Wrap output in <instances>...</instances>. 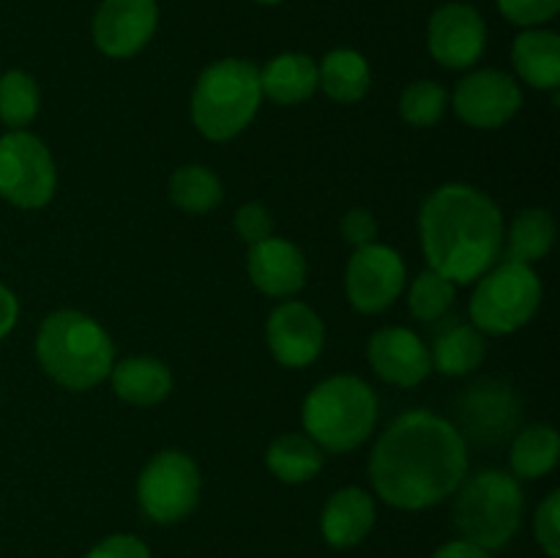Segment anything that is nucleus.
<instances>
[{"mask_svg": "<svg viewBox=\"0 0 560 558\" xmlns=\"http://www.w3.org/2000/svg\"><path fill=\"white\" fill-rule=\"evenodd\" d=\"M539 304L541 282L534 268L506 260L479 277L470 299V317L479 332L512 334L530 323Z\"/></svg>", "mask_w": 560, "mask_h": 558, "instance_id": "7", "label": "nucleus"}, {"mask_svg": "<svg viewBox=\"0 0 560 558\" xmlns=\"http://www.w3.org/2000/svg\"><path fill=\"white\" fill-rule=\"evenodd\" d=\"M257 3H268V5H273V3H282V0H257Z\"/></svg>", "mask_w": 560, "mask_h": 558, "instance_id": "38", "label": "nucleus"}, {"mask_svg": "<svg viewBox=\"0 0 560 558\" xmlns=\"http://www.w3.org/2000/svg\"><path fill=\"white\" fill-rule=\"evenodd\" d=\"M432 558H492V556L490 550L474 545V542L454 539V542H446L443 547H438V553Z\"/></svg>", "mask_w": 560, "mask_h": 558, "instance_id": "36", "label": "nucleus"}, {"mask_svg": "<svg viewBox=\"0 0 560 558\" xmlns=\"http://www.w3.org/2000/svg\"><path fill=\"white\" fill-rule=\"evenodd\" d=\"M246 268H249L252 284L273 299H288L299 293L306 282L304 252L277 235L249 246Z\"/></svg>", "mask_w": 560, "mask_h": 558, "instance_id": "17", "label": "nucleus"}, {"mask_svg": "<svg viewBox=\"0 0 560 558\" xmlns=\"http://www.w3.org/2000/svg\"><path fill=\"white\" fill-rule=\"evenodd\" d=\"M58 173L47 146L27 131L0 137V197L16 208H42L52 200Z\"/></svg>", "mask_w": 560, "mask_h": 558, "instance_id": "9", "label": "nucleus"}, {"mask_svg": "<svg viewBox=\"0 0 560 558\" xmlns=\"http://www.w3.org/2000/svg\"><path fill=\"white\" fill-rule=\"evenodd\" d=\"M137 501L153 523H178L195 512L200 501V470L186 452H159L142 468L137 481Z\"/></svg>", "mask_w": 560, "mask_h": 558, "instance_id": "8", "label": "nucleus"}, {"mask_svg": "<svg viewBox=\"0 0 560 558\" xmlns=\"http://www.w3.org/2000/svg\"><path fill=\"white\" fill-rule=\"evenodd\" d=\"M366 356H370L372 370H375L383 381L402 388L419 386L432 370V359L427 345L421 342L419 334L402 326H388L372 334Z\"/></svg>", "mask_w": 560, "mask_h": 558, "instance_id": "16", "label": "nucleus"}, {"mask_svg": "<svg viewBox=\"0 0 560 558\" xmlns=\"http://www.w3.org/2000/svg\"><path fill=\"white\" fill-rule=\"evenodd\" d=\"M523 107V91L506 71L481 69L465 77L454 91V109L476 129H501Z\"/></svg>", "mask_w": 560, "mask_h": 558, "instance_id": "12", "label": "nucleus"}, {"mask_svg": "<svg viewBox=\"0 0 560 558\" xmlns=\"http://www.w3.org/2000/svg\"><path fill=\"white\" fill-rule=\"evenodd\" d=\"M459 435L465 443L492 449L506 443L523 421V403L501 377H485L465 388L457 399Z\"/></svg>", "mask_w": 560, "mask_h": 558, "instance_id": "10", "label": "nucleus"}, {"mask_svg": "<svg viewBox=\"0 0 560 558\" xmlns=\"http://www.w3.org/2000/svg\"><path fill=\"white\" fill-rule=\"evenodd\" d=\"M113 388L124 403L156 405L173 392V375L167 364L151 356H131L113 364Z\"/></svg>", "mask_w": 560, "mask_h": 558, "instance_id": "20", "label": "nucleus"}, {"mask_svg": "<svg viewBox=\"0 0 560 558\" xmlns=\"http://www.w3.org/2000/svg\"><path fill=\"white\" fill-rule=\"evenodd\" d=\"M375 421V392L355 375L328 377L304 399L306 435L326 452L345 454L359 449L372 435Z\"/></svg>", "mask_w": 560, "mask_h": 558, "instance_id": "4", "label": "nucleus"}, {"mask_svg": "<svg viewBox=\"0 0 560 558\" xmlns=\"http://www.w3.org/2000/svg\"><path fill=\"white\" fill-rule=\"evenodd\" d=\"M268 470L288 485L310 481L323 468V449L301 432H284L268 446Z\"/></svg>", "mask_w": 560, "mask_h": 558, "instance_id": "24", "label": "nucleus"}, {"mask_svg": "<svg viewBox=\"0 0 560 558\" xmlns=\"http://www.w3.org/2000/svg\"><path fill=\"white\" fill-rule=\"evenodd\" d=\"M170 197L186 213H208L222 202V184L217 173L200 164H186L170 178Z\"/></svg>", "mask_w": 560, "mask_h": 558, "instance_id": "27", "label": "nucleus"}, {"mask_svg": "<svg viewBox=\"0 0 560 558\" xmlns=\"http://www.w3.org/2000/svg\"><path fill=\"white\" fill-rule=\"evenodd\" d=\"M85 558H151V550L142 539L131 534H113L98 542Z\"/></svg>", "mask_w": 560, "mask_h": 558, "instance_id": "34", "label": "nucleus"}, {"mask_svg": "<svg viewBox=\"0 0 560 558\" xmlns=\"http://www.w3.org/2000/svg\"><path fill=\"white\" fill-rule=\"evenodd\" d=\"M317 85L339 104L361 102L372 85L370 63L355 49H334L317 69Z\"/></svg>", "mask_w": 560, "mask_h": 558, "instance_id": "23", "label": "nucleus"}, {"mask_svg": "<svg viewBox=\"0 0 560 558\" xmlns=\"http://www.w3.org/2000/svg\"><path fill=\"white\" fill-rule=\"evenodd\" d=\"M446 88L430 80H419L402 91L399 115L416 129H427V126H435L441 120L443 109H446Z\"/></svg>", "mask_w": 560, "mask_h": 558, "instance_id": "30", "label": "nucleus"}, {"mask_svg": "<svg viewBox=\"0 0 560 558\" xmlns=\"http://www.w3.org/2000/svg\"><path fill=\"white\" fill-rule=\"evenodd\" d=\"M16 317H20V301L5 284H0V339L16 326Z\"/></svg>", "mask_w": 560, "mask_h": 558, "instance_id": "37", "label": "nucleus"}, {"mask_svg": "<svg viewBox=\"0 0 560 558\" xmlns=\"http://www.w3.org/2000/svg\"><path fill=\"white\" fill-rule=\"evenodd\" d=\"M421 246L432 271L470 284L495 266L503 246V213L485 191L446 184L432 191L419 217Z\"/></svg>", "mask_w": 560, "mask_h": 558, "instance_id": "2", "label": "nucleus"}, {"mask_svg": "<svg viewBox=\"0 0 560 558\" xmlns=\"http://www.w3.org/2000/svg\"><path fill=\"white\" fill-rule=\"evenodd\" d=\"M260 71L241 58L208 66L191 93V120L213 142L233 140L260 109Z\"/></svg>", "mask_w": 560, "mask_h": 558, "instance_id": "5", "label": "nucleus"}, {"mask_svg": "<svg viewBox=\"0 0 560 558\" xmlns=\"http://www.w3.org/2000/svg\"><path fill=\"white\" fill-rule=\"evenodd\" d=\"M501 5L503 16L514 25L523 27H534V25H545L550 22L552 16L558 14L560 0H498Z\"/></svg>", "mask_w": 560, "mask_h": 558, "instance_id": "32", "label": "nucleus"}, {"mask_svg": "<svg viewBox=\"0 0 560 558\" xmlns=\"http://www.w3.org/2000/svg\"><path fill=\"white\" fill-rule=\"evenodd\" d=\"M536 542L550 558H560V492H550L536 512Z\"/></svg>", "mask_w": 560, "mask_h": 558, "instance_id": "31", "label": "nucleus"}, {"mask_svg": "<svg viewBox=\"0 0 560 558\" xmlns=\"http://www.w3.org/2000/svg\"><path fill=\"white\" fill-rule=\"evenodd\" d=\"M38 113V85L31 74L14 69L0 77V120L20 131Z\"/></svg>", "mask_w": 560, "mask_h": 558, "instance_id": "28", "label": "nucleus"}, {"mask_svg": "<svg viewBox=\"0 0 560 558\" xmlns=\"http://www.w3.org/2000/svg\"><path fill=\"white\" fill-rule=\"evenodd\" d=\"M375 525V501L361 487H345L326 501L320 531L331 547H355Z\"/></svg>", "mask_w": 560, "mask_h": 558, "instance_id": "18", "label": "nucleus"}, {"mask_svg": "<svg viewBox=\"0 0 560 558\" xmlns=\"http://www.w3.org/2000/svg\"><path fill=\"white\" fill-rule=\"evenodd\" d=\"M503 239H506V260L530 266L550 255L552 241H556V222L545 208H528L514 219L512 230Z\"/></svg>", "mask_w": 560, "mask_h": 558, "instance_id": "26", "label": "nucleus"}, {"mask_svg": "<svg viewBox=\"0 0 560 558\" xmlns=\"http://www.w3.org/2000/svg\"><path fill=\"white\" fill-rule=\"evenodd\" d=\"M512 63L528 85L556 91L560 85V38L552 31H525L514 42Z\"/></svg>", "mask_w": 560, "mask_h": 558, "instance_id": "22", "label": "nucleus"}, {"mask_svg": "<svg viewBox=\"0 0 560 558\" xmlns=\"http://www.w3.org/2000/svg\"><path fill=\"white\" fill-rule=\"evenodd\" d=\"M350 304L364 315L388 310L405 290V263L397 249L383 244H366L355 249L345 277Z\"/></svg>", "mask_w": 560, "mask_h": 558, "instance_id": "11", "label": "nucleus"}, {"mask_svg": "<svg viewBox=\"0 0 560 558\" xmlns=\"http://www.w3.org/2000/svg\"><path fill=\"white\" fill-rule=\"evenodd\" d=\"M408 304L413 317L424 323H435L441 317H446V312L454 304V282H448L446 277H441L438 271H424L413 279L410 284Z\"/></svg>", "mask_w": 560, "mask_h": 558, "instance_id": "29", "label": "nucleus"}, {"mask_svg": "<svg viewBox=\"0 0 560 558\" xmlns=\"http://www.w3.org/2000/svg\"><path fill=\"white\" fill-rule=\"evenodd\" d=\"M487 342L476 326L463 321H448L446 326L438 328L432 339V367L448 377H459L474 372L485 361Z\"/></svg>", "mask_w": 560, "mask_h": 558, "instance_id": "21", "label": "nucleus"}, {"mask_svg": "<svg viewBox=\"0 0 560 558\" xmlns=\"http://www.w3.org/2000/svg\"><path fill=\"white\" fill-rule=\"evenodd\" d=\"M44 372L71 392H88L113 370V342L93 317L77 310L52 312L36 337Z\"/></svg>", "mask_w": 560, "mask_h": 558, "instance_id": "3", "label": "nucleus"}, {"mask_svg": "<svg viewBox=\"0 0 560 558\" xmlns=\"http://www.w3.org/2000/svg\"><path fill=\"white\" fill-rule=\"evenodd\" d=\"M235 233L246 241V244H257V241L271 239L273 233V217L262 202H246L235 213Z\"/></svg>", "mask_w": 560, "mask_h": 558, "instance_id": "33", "label": "nucleus"}, {"mask_svg": "<svg viewBox=\"0 0 560 558\" xmlns=\"http://www.w3.org/2000/svg\"><path fill=\"white\" fill-rule=\"evenodd\" d=\"M560 438L550 425H530L512 441V474L517 479H539L558 465Z\"/></svg>", "mask_w": 560, "mask_h": 558, "instance_id": "25", "label": "nucleus"}, {"mask_svg": "<svg viewBox=\"0 0 560 558\" xmlns=\"http://www.w3.org/2000/svg\"><path fill=\"white\" fill-rule=\"evenodd\" d=\"M468 476V443L457 427L430 410L397 416L370 457L377 496L394 509L421 512L446 501Z\"/></svg>", "mask_w": 560, "mask_h": 558, "instance_id": "1", "label": "nucleus"}, {"mask_svg": "<svg viewBox=\"0 0 560 558\" xmlns=\"http://www.w3.org/2000/svg\"><path fill=\"white\" fill-rule=\"evenodd\" d=\"M156 22L153 0H104L93 20V42L109 58H131L151 42Z\"/></svg>", "mask_w": 560, "mask_h": 558, "instance_id": "13", "label": "nucleus"}, {"mask_svg": "<svg viewBox=\"0 0 560 558\" xmlns=\"http://www.w3.org/2000/svg\"><path fill=\"white\" fill-rule=\"evenodd\" d=\"M266 337L279 364L301 370L323 353L326 328L312 306L301 304V301H284L268 317Z\"/></svg>", "mask_w": 560, "mask_h": 558, "instance_id": "14", "label": "nucleus"}, {"mask_svg": "<svg viewBox=\"0 0 560 558\" xmlns=\"http://www.w3.org/2000/svg\"><path fill=\"white\" fill-rule=\"evenodd\" d=\"M487 27L479 11L468 3H448L430 20V53L446 69H468L481 58Z\"/></svg>", "mask_w": 560, "mask_h": 558, "instance_id": "15", "label": "nucleus"}, {"mask_svg": "<svg viewBox=\"0 0 560 558\" xmlns=\"http://www.w3.org/2000/svg\"><path fill=\"white\" fill-rule=\"evenodd\" d=\"M342 235L348 244L355 246V249L366 244H375V235H377L375 217H372L370 211H364V208H353L350 213H345Z\"/></svg>", "mask_w": 560, "mask_h": 558, "instance_id": "35", "label": "nucleus"}, {"mask_svg": "<svg viewBox=\"0 0 560 558\" xmlns=\"http://www.w3.org/2000/svg\"><path fill=\"white\" fill-rule=\"evenodd\" d=\"M457 490L454 525L463 539L485 550H501L503 545H509L520 531L525 509L517 479L506 470H479L465 479Z\"/></svg>", "mask_w": 560, "mask_h": 558, "instance_id": "6", "label": "nucleus"}, {"mask_svg": "<svg viewBox=\"0 0 560 558\" xmlns=\"http://www.w3.org/2000/svg\"><path fill=\"white\" fill-rule=\"evenodd\" d=\"M260 91L284 107L306 102L317 91V63L310 55H277L260 71Z\"/></svg>", "mask_w": 560, "mask_h": 558, "instance_id": "19", "label": "nucleus"}]
</instances>
